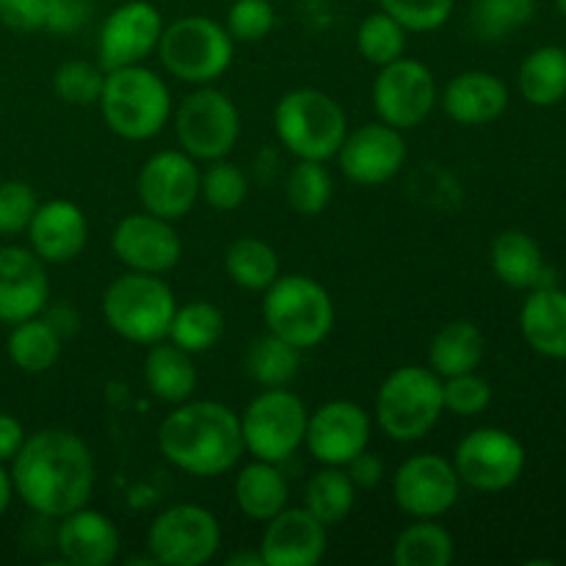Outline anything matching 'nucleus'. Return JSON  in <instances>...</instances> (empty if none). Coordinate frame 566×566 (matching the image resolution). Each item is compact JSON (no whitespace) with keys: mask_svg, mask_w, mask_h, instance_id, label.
<instances>
[{"mask_svg":"<svg viewBox=\"0 0 566 566\" xmlns=\"http://www.w3.org/2000/svg\"><path fill=\"white\" fill-rule=\"evenodd\" d=\"M453 556V536L437 520H415L392 545V562L398 566H448Z\"/></svg>","mask_w":566,"mask_h":566,"instance_id":"nucleus-34","label":"nucleus"},{"mask_svg":"<svg viewBox=\"0 0 566 566\" xmlns=\"http://www.w3.org/2000/svg\"><path fill=\"white\" fill-rule=\"evenodd\" d=\"M48 0H0V22L17 33L44 31Z\"/></svg>","mask_w":566,"mask_h":566,"instance_id":"nucleus-46","label":"nucleus"},{"mask_svg":"<svg viewBox=\"0 0 566 566\" xmlns=\"http://www.w3.org/2000/svg\"><path fill=\"white\" fill-rule=\"evenodd\" d=\"M556 6H558V11L566 17V0H556Z\"/></svg>","mask_w":566,"mask_h":566,"instance_id":"nucleus-53","label":"nucleus"},{"mask_svg":"<svg viewBox=\"0 0 566 566\" xmlns=\"http://www.w3.org/2000/svg\"><path fill=\"white\" fill-rule=\"evenodd\" d=\"M238 418L243 451L252 459L282 464L304 446L310 409L287 387H265Z\"/></svg>","mask_w":566,"mask_h":566,"instance_id":"nucleus-9","label":"nucleus"},{"mask_svg":"<svg viewBox=\"0 0 566 566\" xmlns=\"http://www.w3.org/2000/svg\"><path fill=\"white\" fill-rule=\"evenodd\" d=\"M221 547V523L210 509L177 503L149 523L147 553L164 566H205Z\"/></svg>","mask_w":566,"mask_h":566,"instance_id":"nucleus-11","label":"nucleus"},{"mask_svg":"<svg viewBox=\"0 0 566 566\" xmlns=\"http://www.w3.org/2000/svg\"><path fill=\"white\" fill-rule=\"evenodd\" d=\"M274 133L296 160H332L348 133V116L321 88H293L274 105Z\"/></svg>","mask_w":566,"mask_h":566,"instance_id":"nucleus-5","label":"nucleus"},{"mask_svg":"<svg viewBox=\"0 0 566 566\" xmlns=\"http://www.w3.org/2000/svg\"><path fill=\"white\" fill-rule=\"evenodd\" d=\"M492 403V387L475 370L442 379V407L459 418H475Z\"/></svg>","mask_w":566,"mask_h":566,"instance_id":"nucleus-42","label":"nucleus"},{"mask_svg":"<svg viewBox=\"0 0 566 566\" xmlns=\"http://www.w3.org/2000/svg\"><path fill=\"white\" fill-rule=\"evenodd\" d=\"M302 352L276 335H263L252 340L247 352V374L260 387H287L298 374Z\"/></svg>","mask_w":566,"mask_h":566,"instance_id":"nucleus-36","label":"nucleus"},{"mask_svg":"<svg viewBox=\"0 0 566 566\" xmlns=\"http://www.w3.org/2000/svg\"><path fill=\"white\" fill-rule=\"evenodd\" d=\"M442 415V379L429 365L392 370L376 392V423L396 442L426 440Z\"/></svg>","mask_w":566,"mask_h":566,"instance_id":"nucleus-7","label":"nucleus"},{"mask_svg":"<svg viewBox=\"0 0 566 566\" xmlns=\"http://www.w3.org/2000/svg\"><path fill=\"white\" fill-rule=\"evenodd\" d=\"M158 55L171 77L188 86H208L232 66L235 39L210 17H180L160 33Z\"/></svg>","mask_w":566,"mask_h":566,"instance_id":"nucleus-8","label":"nucleus"},{"mask_svg":"<svg viewBox=\"0 0 566 566\" xmlns=\"http://www.w3.org/2000/svg\"><path fill=\"white\" fill-rule=\"evenodd\" d=\"M94 457L86 442L66 429H42L25 437L11 459V481L20 501L39 517L61 520L88 506L94 492Z\"/></svg>","mask_w":566,"mask_h":566,"instance_id":"nucleus-1","label":"nucleus"},{"mask_svg":"<svg viewBox=\"0 0 566 566\" xmlns=\"http://www.w3.org/2000/svg\"><path fill=\"white\" fill-rule=\"evenodd\" d=\"M25 232L31 249L48 265L72 263L88 243L86 213L70 199H50L39 205Z\"/></svg>","mask_w":566,"mask_h":566,"instance_id":"nucleus-22","label":"nucleus"},{"mask_svg":"<svg viewBox=\"0 0 566 566\" xmlns=\"http://www.w3.org/2000/svg\"><path fill=\"white\" fill-rule=\"evenodd\" d=\"M88 17H92V0H48L44 31L70 36L86 25Z\"/></svg>","mask_w":566,"mask_h":566,"instance_id":"nucleus-47","label":"nucleus"},{"mask_svg":"<svg viewBox=\"0 0 566 566\" xmlns=\"http://www.w3.org/2000/svg\"><path fill=\"white\" fill-rule=\"evenodd\" d=\"M276 11L269 0H235L227 11V33L241 44H254L274 31Z\"/></svg>","mask_w":566,"mask_h":566,"instance_id":"nucleus-44","label":"nucleus"},{"mask_svg":"<svg viewBox=\"0 0 566 566\" xmlns=\"http://www.w3.org/2000/svg\"><path fill=\"white\" fill-rule=\"evenodd\" d=\"M379 6L407 31L431 33L451 20L457 0H379Z\"/></svg>","mask_w":566,"mask_h":566,"instance_id":"nucleus-43","label":"nucleus"},{"mask_svg":"<svg viewBox=\"0 0 566 566\" xmlns=\"http://www.w3.org/2000/svg\"><path fill=\"white\" fill-rule=\"evenodd\" d=\"M221 337H224V313L216 304L197 298L182 307L177 304L166 340L197 357V354L210 352Z\"/></svg>","mask_w":566,"mask_h":566,"instance_id":"nucleus-35","label":"nucleus"},{"mask_svg":"<svg viewBox=\"0 0 566 566\" xmlns=\"http://www.w3.org/2000/svg\"><path fill=\"white\" fill-rule=\"evenodd\" d=\"M486 354V337L473 321H451L429 343V368L434 370L440 379H451V376L470 374L479 370Z\"/></svg>","mask_w":566,"mask_h":566,"instance_id":"nucleus-29","label":"nucleus"},{"mask_svg":"<svg viewBox=\"0 0 566 566\" xmlns=\"http://www.w3.org/2000/svg\"><path fill=\"white\" fill-rule=\"evenodd\" d=\"M440 103L457 125H490L509 108V86L492 72L470 70L448 81Z\"/></svg>","mask_w":566,"mask_h":566,"instance_id":"nucleus-24","label":"nucleus"},{"mask_svg":"<svg viewBox=\"0 0 566 566\" xmlns=\"http://www.w3.org/2000/svg\"><path fill=\"white\" fill-rule=\"evenodd\" d=\"M105 83V70L99 64H92V61H66L55 70L53 75V92L61 103L66 105H94L103 94Z\"/></svg>","mask_w":566,"mask_h":566,"instance_id":"nucleus-41","label":"nucleus"},{"mask_svg":"<svg viewBox=\"0 0 566 566\" xmlns=\"http://www.w3.org/2000/svg\"><path fill=\"white\" fill-rule=\"evenodd\" d=\"M158 448L169 464L193 479H216L241 462V418L219 401H182L160 420Z\"/></svg>","mask_w":566,"mask_h":566,"instance_id":"nucleus-2","label":"nucleus"},{"mask_svg":"<svg viewBox=\"0 0 566 566\" xmlns=\"http://www.w3.org/2000/svg\"><path fill=\"white\" fill-rule=\"evenodd\" d=\"M459 481L479 492H503L525 473V448L509 431L486 426L464 437L453 453Z\"/></svg>","mask_w":566,"mask_h":566,"instance_id":"nucleus-13","label":"nucleus"},{"mask_svg":"<svg viewBox=\"0 0 566 566\" xmlns=\"http://www.w3.org/2000/svg\"><path fill=\"white\" fill-rule=\"evenodd\" d=\"M44 318H48V324L53 326L55 332H59L61 337H66V335H72V332L77 329V318H75V313H72V310H50L48 315H44Z\"/></svg>","mask_w":566,"mask_h":566,"instance_id":"nucleus-50","label":"nucleus"},{"mask_svg":"<svg viewBox=\"0 0 566 566\" xmlns=\"http://www.w3.org/2000/svg\"><path fill=\"white\" fill-rule=\"evenodd\" d=\"M119 528L103 512L81 506L64 514L55 531L61 562L70 566H108L119 556Z\"/></svg>","mask_w":566,"mask_h":566,"instance_id":"nucleus-23","label":"nucleus"},{"mask_svg":"<svg viewBox=\"0 0 566 566\" xmlns=\"http://www.w3.org/2000/svg\"><path fill=\"white\" fill-rule=\"evenodd\" d=\"M25 442V429L17 418L0 412V464L11 462Z\"/></svg>","mask_w":566,"mask_h":566,"instance_id":"nucleus-49","label":"nucleus"},{"mask_svg":"<svg viewBox=\"0 0 566 566\" xmlns=\"http://www.w3.org/2000/svg\"><path fill=\"white\" fill-rule=\"evenodd\" d=\"M99 114L111 133L125 142H149L171 119V92L164 77L144 64L105 72Z\"/></svg>","mask_w":566,"mask_h":566,"instance_id":"nucleus-3","label":"nucleus"},{"mask_svg":"<svg viewBox=\"0 0 566 566\" xmlns=\"http://www.w3.org/2000/svg\"><path fill=\"white\" fill-rule=\"evenodd\" d=\"M11 497H14V481H11V473H6V468L0 464V514L11 506Z\"/></svg>","mask_w":566,"mask_h":566,"instance_id":"nucleus-51","label":"nucleus"},{"mask_svg":"<svg viewBox=\"0 0 566 566\" xmlns=\"http://www.w3.org/2000/svg\"><path fill=\"white\" fill-rule=\"evenodd\" d=\"M520 92L536 108H553L566 97V50L539 48L520 66Z\"/></svg>","mask_w":566,"mask_h":566,"instance_id":"nucleus-31","label":"nucleus"},{"mask_svg":"<svg viewBox=\"0 0 566 566\" xmlns=\"http://www.w3.org/2000/svg\"><path fill=\"white\" fill-rule=\"evenodd\" d=\"M437 81L434 72L418 59H396L379 66L370 99L379 122L396 130H412L423 125L437 108Z\"/></svg>","mask_w":566,"mask_h":566,"instance_id":"nucleus-12","label":"nucleus"},{"mask_svg":"<svg viewBox=\"0 0 566 566\" xmlns=\"http://www.w3.org/2000/svg\"><path fill=\"white\" fill-rule=\"evenodd\" d=\"M490 263L497 280L512 291H536L553 285V271L545 263L539 243L523 230H506L492 241Z\"/></svg>","mask_w":566,"mask_h":566,"instance_id":"nucleus-25","label":"nucleus"},{"mask_svg":"<svg viewBox=\"0 0 566 566\" xmlns=\"http://www.w3.org/2000/svg\"><path fill=\"white\" fill-rule=\"evenodd\" d=\"M224 271L243 291L263 293L280 276V254L260 238H235L224 252Z\"/></svg>","mask_w":566,"mask_h":566,"instance_id":"nucleus-30","label":"nucleus"},{"mask_svg":"<svg viewBox=\"0 0 566 566\" xmlns=\"http://www.w3.org/2000/svg\"><path fill=\"white\" fill-rule=\"evenodd\" d=\"M36 208V191L28 182H0V235H20V232H25Z\"/></svg>","mask_w":566,"mask_h":566,"instance_id":"nucleus-45","label":"nucleus"},{"mask_svg":"<svg viewBox=\"0 0 566 566\" xmlns=\"http://www.w3.org/2000/svg\"><path fill=\"white\" fill-rule=\"evenodd\" d=\"M357 50L368 64H390V61L401 59L407 50V28L392 20L387 11L368 14L357 28Z\"/></svg>","mask_w":566,"mask_h":566,"instance_id":"nucleus-38","label":"nucleus"},{"mask_svg":"<svg viewBox=\"0 0 566 566\" xmlns=\"http://www.w3.org/2000/svg\"><path fill=\"white\" fill-rule=\"evenodd\" d=\"M335 180L321 160H296L285 177V199L298 216H318L329 208Z\"/></svg>","mask_w":566,"mask_h":566,"instance_id":"nucleus-37","label":"nucleus"},{"mask_svg":"<svg viewBox=\"0 0 566 566\" xmlns=\"http://www.w3.org/2000/svg\"><path fill=\"white\" fill-rule=\"evenodd\" d=\"M199 171L197 160L182 149H164L144 160L138 171V202L147 213L160 219H186L199 202Z\"/></svg>","mask_w":566,"mask_h":566,"instance_id":"nucleus-15","label":"nucleus"},{"mask_svg":"<svg viewBox=\"0 0 566 566\" xmlns=\"http://www.w3.org/2000/svg\"><path fill=\"white\" fill-rule=\"evenodd\" d=\"M326 525L307 509L285 506L265 523L260 556L265 566H318L326 556Z\"/></svg>","mask_w":566,"mask_h":566,"instance_id":"nucleus-21","label":"nucleus"},{"mask_svg":"<svg viewBox=\"0 0 566 566\" xmlns=\"http://www.w3.org/2000/svg\"><path fill=\"white\" fill-rule=\"evenodd\" d=\"M111 249L127 271L158 274L175 269L182 258V241L175 221L155 213H130L111 232Z\"/></svg>","mask_w":566,"mask_h":566,"instance_id":"nucleus-18","label":"nucleus"},{"mask_svg":"<svg viewBox=\"0 0 566 566\" xmlns=\"http://www.w3.org/2000/svg\"><path fill=\"white\" fill-rule=\"evenodd\" d=\"M247 197L249 180L241 166H235L227 158L210 160L208 169L199 177V199H205L213 210L230 213V210L241 208Z\"/></svg>","mask_w":566,"mask_h":566,"instance_id":"nucleus-39","label":"nucleus"},{"mask_svg":"<svg viewBox=\"0 0 566 566\" xmlns=\"http://www.w3.org/2000/svg\"><path fill=\"white\" fill-rule=\"evenodd\" d=\"M525 343L547 359H566V291L556 285L536 287L520 313Z\"/></svg>","mask_w":566,"mask_h":566,"instance_id":"nucleus-26","label":"nucleus"},{"mask_svg":"<svg viewBox=\"0 0 566 566\" xmlns=\"http://www.w3.org/2000/svg\"><path fill=\"white\" fill-rule=\"evenodd\" d=\"M459 492L457 468L440 453H415L392 475V497L412 520H440L457 506Z\"/></svg>","mask_w":566,"mask_h":566,"instance_id":"nucleus-14","label":"nucleus"},{"mask_svg":"<svg viewBox=\"0 0 566 566\" xmlns=\"http://www.w3.org/2000/svg\"><path fill=\"white\" fill-rule=\"evenodd\" d=\"M534 11V0H475L470 22L481 39L495 42V39H506L509 33L531 22Z\"/></svg>","mask_w":566,"mask_h":566,"instance_id":"nucleus-40","label":"nucleus"},{"mask_svg":"<svg viewBox=\"0 0 566 566\" xmlns=\"http://www.w3.org/2000/svg\"><path fill=\"white\" fill-rule=\"evenodd\" d=\"M175 133L182 153L193 160L230 158L241 138V114L230 94L213 83L197 86L175 108Z\"/></svg>","mask_w":566,"mask_h":566,"instance_id":"nucleus-10","label":"nucleus"},{"mask_svg":"<svg viewBox=\"0 0 566 566\" xmlns=\"http://www.w3.org/2000/svg\"><path fill=\"white\" fill-rule=\"evenodd\" d=\"M50 280L48 263L33 249H0V321L20 324L48 310Z\"/></svg>","mask_w":566,"mask_h":566,"instance_id":"nucleus-20","label":"nucleus"},{"mask_svg":"<svg viewBox=\"0 0 566 566\" xmlns=\"http://www.w3.org/2000/svg\"><path fill=\"white\" fill-rule=\"evenodd\" d=\"M164 17L147 0H127L105 17L97 36V59L105 72L144 64L158 50Z\"/></svg>","mask_w":566,"mask_h":566,"instance_id":"nucleus-16","label":"nucleus"},{"mask_svg":"<svg viewBox=\"0 0 566 566\" xmlns=\"http://www.w3.org/2000/svg\"><path fill=\"white\" fill-rule=\"evenodd\" d=\"M263 321L271 335L307 352L332 335L335 302L313 276L280 274L274 285L263 291Z\"/></svg>","mask_w":566,"mask_h":566,"instance_id":"nucleus-6","label":"nucleus"},{"mask_svg":"<svg viewBox=\"0 0 566 566\" xmlns=\"http://www.w3.org/2000/svg\"><path fill=\"white\" fill-rule=\"evenodd\" d=\"M177 296L158 274L127 271L103 293V318L122 340L153 346L166 340L175 318Z\"/></svg>","mask_w":566,"mask_h":566,"instance_id":"nucleus-4","label":"nucleus"},{"mask_svg":"<svg viewBox=\"0 0 566 566\" xmlns=\"http://www.w3.org/2000/svg\"><path fill=\"white\" fill-rule=\"evenodd\" d=\"M232 495H235V506L241 509L243 517L254 520V523H269L274 514H280L287 506L291 486H287V479L280 470V464L252 459L238 473Z\"/></svg>","mask_w":566,"mask_h":566,"instance_id":"nucleus-27","label":"nucleus"},{"mask_svg":"<svg viewBox=\"0 0 566 566\" xmlns=\"http://www.w3.org/2000/svg\"><path fill=\"white\" fill-rule=\"evenodd\" d=\"M64 337L48 324V318H28L14 324L9 335V359L22 374H48L61 357Z\"/></svg>","mask_w":566,"mask_h":566,"instance_id":"nucleus-33","label":"nucleus"},{"mask_svg":"<svg viewBox=\"0 0 566 566\" xmlns=\"http://www.w3.org/2000/svg\"><path fill=\"white\" fill-rule=\"evenodd\" d=\"M197 365H193V354L182 352L175 343H153L144 357V385L153 392L158 401L177 403L193 398V390H197Z\"/></svg>","mask_w":566,"mask_h":566,"instance_id":"nucleus-28","label":"nucleus"},{"mask_svg":"<svg viewBox=\"0 0 566 566\" xmlns=\"http://www.w3.org/2000/svg\"><path fill=\"white\" fill-rule=\"evenodd\" d=\"M304 446L318 464L346 468L357 453H363L370 446L368 412L359 403L346 401V398L321 403L307 418Z\"/></svg>","mask_w":566,"mask_h":566,"instance_id":"nucleus-19","label":"nucleus"},{"mask_svg":"<svg viewBox=\"0 0 566 566\" xmlns=\"http://www.w3.org/2000/svg\"><path fill=\"white\" fill-rule=\"evenodd\" d=\"M346 473H348V479L354 481V486H357V490L370 492V490H376L381 481H385L387 468H385V459H381L379 453H374L365 448L363 453H357V457L346 464Z\"/></svg>","mask_w":566,"mask_h":566,"instance_id":"nucleus-48","label":"nucleus"},{"mask_svg":"<svg viewBox=\"0 0 566 566\" xmlns=\"http://www.w3.org/2000/svg\"><path fill=\"white\" fill-rule=\"evenodd\" d=\"M335 158L346 180L357 186H385L407 164V142L396 127L368 122L346 133Z\"/></svg>","mask_w":566,"mask_h":566,"instance_id":"nucleus-17","label":"nucleus"},{"mask_svg":"<svg viewBox=\"0 0 566 566\" xmlns=\"http://www.w3.org/2000/svg\"><path fill=\"white\" fill-rule=\"evenodd\" d=\"M227 564H230V566H265L263 564V556H260V551H254V553H235V556L227 558Z\"/></svg>","mask_w":566,"mask_h":566,"instance_id":"nucleus-52","label":"nucleus"},{"mask_svg":"<svg viewBox=\"0 0 566 566\" xmlns=\"http://www.w3.org/2000/svg\"><path fill=\"white\" fill-rule=\"evenodd\" d=\"M357 506V486L348 479L346 468H329L321 464L318 473L310 475L304 490V509L329 525H340Z\"/></svg>","mask_w":566,"mask_h":566,"instance_id":"nucleus-32","label":"nucleus"}]
</instances>
